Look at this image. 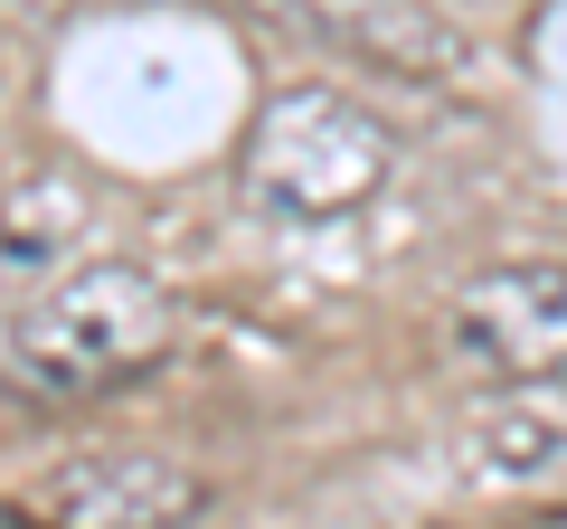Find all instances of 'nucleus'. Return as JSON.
<instances>
[{
	"instance_id": "f257e3e1",
	"label": "nucleus",
	"mask_w": 567,
	"mask_h": 529,
	"mask_svg": "<svg viewBox=\"0 0 567 529\" xmlns=\"http://www.w3.org/2000/svg\"><path fill=\"white\" fill-rule=\"evenodd\" d=\"M181 341V303L162 274L142 264H76L66 284L20 303L0 322V369L29 397H104L133 387L142 369H162Z\"/></svg>"
},
{
	"instance_id": "f03ea898",
	"label": "nucleus",
	"mask_w": 567,
	"mask_h": 529,
	"mask_svg": "<svg viewBox=\"0 0 567 529\" xmlns=\"http://www.w3.org/2000/svg\"><path fill=\"white\" fill-rule=\"evenodd\" d=\"M237 180L256 208L293 227H322L369 208L388 180H398V143L369 104L331 95V85H284L265 95V114L246 123V152H237Z\"/></svg>"
},
{
	"instance_id": "7ed1b4c3",
	"label": "nucleus",
	"mask_w": 567,
	"mask_h": 529,
	"mask_svg": "<svg viewBox=\"0 0 567 529\" xmlns=\"http://www.w3.org/2000/svg\"><path fill=\"white\" fill-rule=\"evenodd\" d=\"M445 341L473 378H548L567 369V264L558 256H529V264H492L454 293L445 312Z\"/></svg>"
},
{
	"instance_id": "20e7f679",
	"label": "nucleus",
	"mask_w": 567,
	"mask_h": 529,
	"mask_svg": "<svg viewBox=\"0 0 567 529\" xmlns=\"http://www.w3.org/2000/svg\"><path fill=\"white\" fill-rule=\"evenodd\" d=\"M208 510V473L152 445L76 454L29 491V529H189Z\"/></svg>"
},
{
	"instance_id": "39448f33",
	"label": "nucleus",
	"mask_w": 567,
	"mask_h": 529,
	"mask_svg": "<svg viewBox=\"0 0 567 529\" xmlns=\"http://www.w3.org/2000/svg\"><path fill=\"white\" fill-rule=\"evenodd\" d=\"M284 29L341 48V58L379 66V76H406V85H445L473 66V39L435 10V0H265Z\"/></svg>"
},
{
	"instance_id": "423d86ee",
	"label": "nucleus",
	"mask_w": 567,
	"mask_h": 529,
	"mask_svg": "<svg viewBox=\"0 0 567 529\" xmlns=\"http://www.w3.org/2000/svg\"><path fill=\"white\" fill-rule=\"evenodd\" d=\"M464 454H473V473H483L492 491H558L567 483V369L502 387V397L473 416Z\"/></svg>"
},
{
	"instance_id": "0eeeda50",
	"label": "nucleus",
	"mask_w": 567,
	"mask_h": 529,
	"mask_svg": "<svg viewBox=\"0 0 567 529\" xmlns=\"http://www.w3.org/2000/svg\"><path fill=\"white\" fill-rule=\"evenodd\" d=\"M0 20H10V29H48V20H58V0H0Z\"/></svg>"
}]
</instances>
